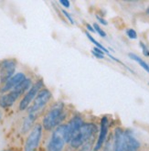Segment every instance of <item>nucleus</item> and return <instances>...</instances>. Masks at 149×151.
Masks as SVG:
<instances>
[{"mask_svg": "<svg viewBox=\"0 0 149 151\" xmlns=\"http://www.w3.org/2000/svg\"><path fill=\"white\" fill-rule=\"evenodd\" d=\"M66 116L63 103H57L48 110L42 119V127L46 131H52L59 126L62 125V121Z\"/></svg>", "mask_w": 149, "mask_h": 151, "instance_id": "1", "label": "nucleus"}, {"mask_svg": "<svg viewBox=\"0 0 149 151\" xmlns=\"http://www.w3.org/2000/svg\"><path fill=\"white\" fill-rule=\"evenodd\" d=\"M98 132L97 126L93 123H84L72 137L69 145L72 148L78 149L82 147L87 143L92 142V139Z\"/></svg>", "mask_w": 149, "mask_h": 151, "instance_id": "2", "label": "nucleus"}, {"mask_svg": "<svg viewBox=\"0 0 149 151\" xmlns=\"http://www.w3.org/2000/svg\"><path fill=\"white\" fill-rule=\"evenodd\" d=\"M66 131L67 124H62L53 130L47 146V151H63L67 143Z\"/></svg>", "mask_w": 149, "mask_h": 151, "instance_id": "3", "label": "nucleus"}, {"mask_svg": "<svg viewBox=\"0 0 149 151\" xmlns=\"http://www.w3.org/2000/svg\"><path fill=\"white\" fill-rule=\"evenodd\" d=\"M51 98L52 94L49 89L42 88L37 94L36 98L30 104V106L28 108V114H32L39 116V113L46 107V105L49 103Z\"/></svg>", "mask_w": 149, "mask_h": 151, "instance_id": "4", "label": "nucleus"}, {"mask_svg": "<svg viewBox=\"0 0 149 151\" xmlns=\"http://www.w3.org/2000/svg\"><path fill=\"white\" fill-rule=\"evenodd\" d=\"M42 124H36L29 133L24 146V151H37L42 138Z\"/></svg>", "mask_w": 149, "mask_h": 151, "instance_id": "5", "label": "nucleus"}, {"mask_svg": "<svg viewBox=\"0 0 149 151\" xmlns=\"http://www.w3.org/2000/svg\"><path fill=\"white\" fill-rule=\"evenodd\" d=\"M43 86H44V83H43L42 80H39V81H37L34 84H32L30 89L24 94V96L22 97V99L19 102V111H25L29 107L32 102L34 101V99L36 98L39 92L42 88H44Z\"/></svg>", "mask_w": 149, "mask_h": 151, "instance_id": "6", "label": "nucleus"}, {"mask_svg": "<svg viewBox=\"0 0 149 151\" xmlns=\"http://www.w3.org/2000/svg\"><path fill=\"white\" fill-rule=\"evenodd\" d=\"M16 61L13 59L4 60L0 63V83L4 84L9 80L16 72Z\"/></svg>", "mask_w": 149, "mask_h": 151, "instance_id": "7", "label": "nucleus"}, {"mask_svg": "<svg viewBox=\"0 0 149 151\" xmlns=\"http://www.w3.org/2000/svg\"><path fill=\"white\" fill-rule=\"evenodd\" d=\"M108 131H109V121L106 116H103L100 122L99 135H98L97 140H96V143L93 147V151H99L100 149L102 148L105 141L107 139Z\"/></svg>", "mask_w": 149, "mask_h": 151, "instance_id": "8", "label": "nucleus"}, {"mask_svg": "<svg viewBox=\"0 0 149 151\" xmlns=\"http://www.w3.org/2000/svg\"><path fill=\"white\" fill-rule=\"evenodd\" d=\"M26 79H27V76H26V74L23 73H15L7 82H6L1 87H0V93L4 94V93L11 92Z\"/></svg>", "mask_w": 149, "mask_h": 151, "instance_id": "9", "label": "nucleus"}, {"mask_svg": "<svg viewBox=\"0 0 149 151\" xmlns=\"http://www.w3.org/2000/svg\"><path fill=\"white\" fill-rule=\"evenodd\" d=\"M83 120L79 115H75L67 124V131H66V140L67 143H69L74 136L75 133L80 129V127L83 125Z\"/></svg>", "mask_w": 149, "mask_h": 151, "instance_id": "10", "label": "nucleus"}, {"mask_svg": "<svg viewBox=\"0 0 149 151\" xmlns=\"http://www.w3.org/2000/svg\"><path fill=\"white\" fill-rule=\"evenodd\" d=\"M113 151H124L125 146V130L116 127L113 133Z\"/></svg>", "mask_w": 149, "mask_h": 151, "instance_id": "11", "label": "nucleus"}, {"mask_svg": "<svg viewBox=\"0 0 149 151\" xmlns=\"http://www.w3.org/2000/svg\"><path fill=\"white\" fill-rule=\"evenodd\" d=\"M140 147L141 145L133 134V132L125 130V146L124 151H139Z\"/></svg>", "mask_w": 149, "mask_h": 151, "instance_id": "12", "label": "nucleus"}, {"mask_svg": "<svg viewBox=\"0 0 149 151\" xmlns=\"http://www.w3.org/2000/svg\"><path fill=\"white\" fill-rule=\"evenodd\" d=\"M31 86H32V81H31V79L30 78H27L26 80H24V81L19 85H17L14 89V90H12L11 93L16 97L17 99H19V97L24 96V94L29 90Z\"/></svg>", "mask_w": 149, "mask_h": 151, "instance_id": "13", "label": "nucleus"}, {"mask_svg": "<svg viewBox=\"0 0 149 151\" xmlns=\"http://www.w3.org/2000/svg\"><path fill=\"white\" fill-rule=\"evenodd\" d=\"M16 100L17 98L11 92L4 93L0 96V107L2 108L10 107V106H12L16 103Z\"/></svg>", "mask_w": 149, "mask_h": 151, "instance_id": "14", "label": "nucleus"}, {"mask_svg": "<svg viewBox=\"0 0 149 151\" xmlns=\"http://www.w3.org/2000/svg\"><path fill=\"white\" fill-rule=\"evenodd\" d=\"M38 118V115H35L32 114H28V116L24 119V122L22 124V133L26 134V133L30 132V130L33 128V127L36 125L35 122H36Z\"/></svg>", "mask_w": 149, "mask_h": 151, "instance_id": "15", "label": "nucleus"}, {"mask_svg": "<svg viewBox=\"0 0 149 151\" xmlns=\"http://www.w3.org/2000/svg\"><path fill=\"white\" fill-rule=\"evenodd\" d=\"M128 55H129V57H130L131 59L134 60H135L140 66H141L144 70H145L146 72L149 73V64L146 63L143 59H141L139 56H137L136 54H134V53H129Z\"/></svg>", "mask_w": 149, "mask_h": 151, "instance_id": "16", "label": "nucleus"}, {"mask_svg": "<svg viewBox=\"0 0 149 151\" xmlns=\"http://www.w3.org/2000/svg\"><path fill=\"white\" fill-rule=\"evenodd\" d=\"M85 34H86V36L88 37V39H89V40H91V41L93 43V44H95L96 48H99V49H101L102 50H103L105 53H107V54H109V51H108V50H107L106 48H104V47L102 45V44H101V43H99V42H98L97 40H96L94 38H92V35H91L89 32H85Z\"/></svg>", "mask_w": 149, "mask_h": 151, "instance_id": "17", "label": "nucleus"}, {"mask_svg": "<svg viewBox=\"0 0 149 151\" xmlns=\"http://www.w3.org/2000/svg\"><path fill=\"white\" fill-rule=\"evenodd\" d=\"M126 35L131 40H136L137 39V33L135 29H128L126 30Z\"/></svg>", "mask_w": 149, "mask_h": 151, "instance_id": "18", "label": "nucleus"}, {"mask_svg": "<svg viewBox=\"0 0 149 151\" xmlns=\"http://www.w3.org/2000/svg\"><path fill=\"white\" fill-rule=\"evenodd\" d=\"M106 142V141H105ZM102 151H113V144H112V139H108L106 144H105Z\"/></svg>", "mask_w": 149, "mask_h": 151, "instance_id": "19", "label": "nucleus"}, {"mask_svg": "<svg viewBox=\"0 0 149 151\" xmlns=\"http://www.w3.org/2000/svg\"><path fill=\"white\" fill-rule=\"evenodd\" d=\"M93 28H94V29H95V32H97L101 37H102V38H105V37H106V33H105V32L100 28V26H99L98 24H94V25H93Z\"/></svg>", "mask_w": 149, "mask_h": 151, "instance_id": "20", "label": "nucleus"}, {"mask_svg": "<svg viewBox=\"0 0 149 151\" xmlns=\"http://www.w3.org/2000/svg\"><path fill=\"white\" fill-rule=\"evenodd\" d=\"M139 44H140V47H141V49H142V50H143L144 55H145V57H149V49L146 47L145 44L143 41H140Z\"/></svg>", "mask_w": 149, "mask_h": 151, "instance_id": "21", "label": "nucleus"}, {"mask_svg": "<svg viewBox=\"0 0 149 151\" xmlns=\"http://www.w3.org/2000/svg\"><path fill=\"white\" fill-rule=\"evenodd\" d=\"M79 151H93V147L92 145V142L84 145L82 147L80 148V150H79Z\"/></svg>", "mask_w": 149, "mask_h": 151, "instance_id": "22", "label": "nucleus"}, {"mask_svg": "<svg viewBox=\"0 0 149 151\" xmlns=\"http://www.w3.org/2000/svg\"><path fill=\"white\" fill-rule=\"evenodd\" d=\"M61 11H62V13L64 14V16L67 17V19H69V22H71L72 24H74V20H73V19L72 17V16H71V15H69V14L66 10H64V9H62Z\"/></svg>", "mask_w": 149, "mask_h": 151, "instance_id": "23", "label": "nucleus"}, {"mask_svg": "<svg viewBox=\"0 0 149 151\" xmlns=\"http://www.w3.org/2000/svg\"><path fill=\"white\" fill-rule=\"evenodd\" d=\"M59 4L60 5H62L64 7H66V8H69V6H71V3H69L68 0H60L59 1Z\"/></svg>", "mask_w": 149, "mask_h": 151, "instance_id": "24", "label": "nucleus"}, {"mask_svg": "<svg viewBox=\"0 0 149 151\" xmlns=\"http://www.w3.org/2000/svg\"><path fill=\"white\" fill-rule=\"evenodd\" d=\"M92 54H93L95 57H97V58H99V59H104V55H102V54H100V53L96 52V51H94V50H92Z\"/></svg>", "mask_w": 149, "mask_h": 151, "instance_id": "25", "label": "nucleus"}, {"mask_svg": "<svg viewBox=\"0 0 149 151\" xmlns=\"http://www.w3.org/2000/svg\"><path fill=\"white\" fill-rule=\"evenodd\" d=\"M96 17H97V19L100 21V23H101V24H102V25H105V26L107 25V21L105 20L104 19H102V17H99V16H97Z\"/></svg>", "mask_w": 149, "mask_h": 151, "instance_id": "26", "label": "nucleus"}, {"mask_svg": "<svg viewBox=\"0 0 149 151\" xmlns=\"http://www.w3.org/2000/svg\"><path fill=\"white\" fill-rule=\"evenodd\" d=\"M93 50H94V51H96V52H98V53H100V54H102V55H104V53H105L103 50H101V49H99V48H96V47L93 49Z\"/></svg>", "mask_w": 149, "mask_h": 151, "instance_id": "27", "label": "nucleus"}, {"mask_svg": "<svg viewBox=\"0 0 149 151\" xmlns=\"http://www.w3.org/2000/svg\"><path fill=\"white\" fill-rule=\"evenodd\" d=\"M87 29H88L89 31L92 32V33H95V29L93 27H92L91 25H87Z\"/></svg>", "mask_w": 149, "mask_h": 151, "instance_id": "28", "label": "nucleus"}, {"mask_svg": "<svg viewBox=\"0 0 149 151\" xmlns=\"http://www.w3.org/2000/svg\"><path fill=\"white\" fill-rule=\"evenodd\" d=\"M2 117H3V113H2L1 110H0V121L2 120Z\"/></svg>", "mask_w": 149, "mask_h": 151, "instance_id": "29", "label": "nucleus"}, {"mask_svg": "<svg viewBox=\"0 0 149 151\" xmlns=\"http://www.w3.org/2000/svg\"><path fill=\"white\" fill-rule=\"evenodd\" d=\"M146 13H147V14L149 15V8H148V9H147V10H146Z\"/></svg>", "mask_w": 149, "mask_h": 151, "instance_id": "30", "label": "nucleus"}, {"mask_svg": "<svg viewBox=\"0 0 149 151\" xmlns=\"http://www.w3.org/2000/svg\"><path fill=\"white\" fill-rule=\"evenodd\" d=\"M1 151H12V150H1Z\"/></svg>", "mask_w": 149, "mask_h": 151, "instance_id": "31", "label": "nucleus"}]
</instances>
